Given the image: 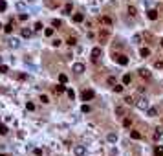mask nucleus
I'll use <instances>...</instances> for the list:
<instances>
[{"label": "nucleus", "instance_id": "40", "mask_svg": "<svg viewBox=\"0 0 163 156\" xmlns=\"http://www.w3.org/2000/svg\"><path fill=\"white\" fill-rule=\"evenodd\" d=\"M17 9H18V11H24V9H26V6H24L22 2H18V4H17Z\"/></svg>", "mask_w": 163, "mask_h": 156}, {"label": "nucleus", "instance_id": "2", "mask_svg": "<svg viewBox=\"0 0 163 156\" xmlns=\"http://www.w3.org/2000/svg\"><path fill=\"white\" fill-rule=\"evenodd\" d=\"M114 61H115L117 64H121V66H127V64H128V57L123 55V53H114Z\"/></svg>", "mask_w": 163, "mask_h": 156}, {"label": "nucleus", "instance_id": "43", "mask_svg": "<svg viewBox=\"0 0 163 156\" xmlns=\"http://www.w3.org/2000/svg\"><path fill=\"white\" fill-rule=\"evenodd\" d=\"M60 42H63V41H59V39H55V41H51V44H53V46H59Z\"/></svg>", "mask_w": 163, "mask_h": 156}, {"label": "nucleus", "instance_id": "8", "mask_svg": "<svg viewBox=\"0 0 163 156\" xmlns=\"http://www.w3.org/2000/svg\"><path fill=\"white\" fill-rule=\"evenodd\" d=\"M72 11H73V4L72 2H66L64 8H63V15H72Z\"/></svg>", "mask_w": 163, "mask_h": 156}, {"label": "nucleus", "instance_id": "3", "mask_svg": "<svg viewBox=\"0 0 163 156\" xmlns=\"http://www.w3.org/2000/svg\"><path fill=\"white\" fill-rule=\"evenodd\" d=\"M108 39H110V31H108V29H101V31H99V41H101V44H105Z\"/></svg>", "mask_w": 163, "mask_h": 156}, {"label": "nucleus", "instance_id": "1", "mask_svg": "<svg viewBox=\"0 0 163 156\" xmlns=\"http://www.w3.org/2000/svg\"><path fill=\"white\" fill-rule=\"evenodd\" d=\"M136 107L139 108V110H147L150 105H149V99L145 95H141V97H137V101H136Z\"/></svg>", "mask_w": 163, "mask_h": 156}, {"label": "nucleus", "instance_id": "38", "mask_svg": "<svg viewBox=\"0 0 163 156\" xmlns=\"http://www.w3.org/2000/svg\"><path fill=\"white\" fill-rule=\"evenodd\" d=\"M59 81H60V83H66V81H68V77H66L64 73H60V75H59Z\"/></svg>", "mask_w": 163, "mask_h": 156}, {"label": "nucleus", "instance_id": "22", "mask_svg": "<svg viewBox=\"0 0 163 156\" xmlns=\"http://www.w3.org/2000/svg\"><path fill=\"white\" fill-rule=\"evenodd\" d=\"M161 136H163V130H161V129H156V132H154V140L158 142V140L161 138Z\"/></svg>", "mask_w": 163, "mask_h": 156}, {"label": "nucleus", "instance_id": "4", "mask_svg": "<svg viewBox=\"0 0 163 156\" xmlns=\"http://www.w3.org/2000/svg\"><path fill=\"white\" fill-rule=\"evenodd\" d=\"M73 152H75V156H84L86 154V147L84 145H75L73 147Z\"/></svg>", "mask_w": 163, "mask_h": 156}, {"label": "nucleus", "instance_id": "33", "mask_svg": "<svg viewBox=\"0 0 163 156\" xmlns=\"http://www.w3.org/2000/svg\"><path fill=\"white\" fill-rule=\"evenodd\" d=\"M130 125H132V121H130L128 118H125V120H123V127H125V129H128Z\"/></svg>", "mask_w": 163, "mask_h": 156}, {"label": "nucleus", "instance_id": "26", "mask_svg": "<svg viewBox=\"0 0 163 156\" xmlns=\"http://www.w3.org/2000/svg\"><path fill=\"white\" fill-rule=\"evenodd\" d=\"M123 101H125L127 105H136V101H134V97H130V95H127V97H125Z\"/></svg>", "mask_w": 163, "mask_h": 156}, {"label": "nucleus", "instance_id": "31", "mask_svg": "<svg viewBox=\"0 0 163 156\" xmlns=\"http://www.w3.org/2000/svg\"><path fill=\"white\" fill-rule=\"evenodd\" d=\"M7 9V4H6V0H0V11H6Z\"/></svg>", "mask_w": 163, "mask_h": 156}, {"label": "nucleus", "instance_id": "17", "mask_svg": "<svg viewBox=\"0 0 163 156\" xmlns=\"http://www.w3.org/2000/svg\"><path fill=\"white\" fill-rule=\"evenodd\" d=\"M106 83H108V86H112V88L117 85V81H115V77H114V75H110V77H108V79H106Z\"/></svg>", "mask_w": 163, "mask_h": 156}, {"label": "nucleus", "instance_id": "34", "mask_svg": "<svg viewBox=\"0 0 163 156\" xmlns=\"http://www.w3.org/2000/svg\"><path fill=\"white\" fill-rule=\"evenodd\" d=\"M68 44H70V46H75V44H77V39H75V37H70V39H68Z\"/></svg>", "mask_w": 163, "mask_h": 156}, {"label": "nucleus", "instance_id": "10", "mask_svg": "<svg viewBox=\"0 0 163 156\" xmlns=\"http://www.w3.org/2000/svg\"><path fill=\"white\" fill-rule=\"evenodd\" d=\"M33 35V29H29V28H22V37L24 39H29Z\"/></svg>", "mask_w": 163, "mask_h": 156}, {"label": "nucleus", "instance_id": "15", "mask_svg": "<svg viewBox=\"0 0 163 156\" xmlns=\"http://www.w3.org/2000/svg\"><path fill=\"white\" fill-rule=\"evenodd\" d=\"M147 114L150 116V118H154V116H158V108H154V107H149V108H147Z\"/></svg>", "mask_w": 163, "mask_h": 156}, {"label": "nucleus", "instance_id": "25", "mask_svg": "<svg viewBox=\"0 0 163 156\" xmlns=\"http://www.w3.org/2000/svg\"><path fill=\"white\" fill-rule=\"evenodd\" d=\"M139 53H141V57H149V55H150V50H149V48H141Z\"/></svg>", "mask_w": 163, "mask_h": 156}, {"label": "nucleus", "instance_id": "16", "mask_svg": "<svg viewBox=\"0 0 163 156\" xmlns=\"http://www.w3.org/2000/svg\"><path fill=\"white\" fill-rule=\"evenodd\" d=\"M132 83V75L130 73H125L123 75V85H130Z\"/></svg>", "mask_w": 163, "mask_h": 156}, {"label": "nucleus", "instance_id": "11", "mask_svg": "<svg viewBox=\"0 0 163 156\" xmlns=\"http://www.w3.org/2000/svg\"><path fill=\"white\" fill-rule=\"evenodd\" d=\"M53 90H55V94H63V92H66V86H64V83H60V85H57Z\"/></svg>", "mask_w": 163, "mask_h": 156}, {"label": "nucleus", "instance_id": "14", "mask_svg": "<svg viewBox=\"0 0 163 156\" xmlns=\"http://www.w3.org/2000/svg\"><path fill=\"white\" fill-rule=\"evenodd\" d=\"M139 75L145 77V79H150V72H149L147 68H141V70H139Z\"/></svg>", "mask_w": 163, "mask_h": 156}, {"label": "nucleus", "instance_id": "49", "mask_svg": "<svg viewBox=\"0 0 163 156\" xmlns=\"http://www.w3.org/2000/svg\"><path fill=\"white\" fill-rule=\"evenodd\" d=\"M0 29H2V24H0Z\"/></svg>", "mask_w": 163, "mask_h": 156}, {"label": "nucleus", "instance_id": "28", "mask_svg": "<svg viewBox=\"0 0 163 156\" xmlns=\"http://www.w3.org/2000/svg\"><path fill=\"white\" fill-rule=\"evenodd\" d=\"M101 20H103L106 26H112V18H108V17H101Z\"/></svg>", "mask_w": 163, "mask_h": 156}, {"label": "nucleus", "instance_id": "46", "mask_svg": "<svg viewBox=\"0 0 163 156\" xmlns=\"http://www.w3.org/2000/svg\"><path fill=\"white\" fill-rule=\"evenodd\" d=\"M156 68H163V63L161 61H156Z\"/></svg>", "mask_w": 163, "mask_h": 156}, {"label": "nucleus", "instance_id": "23", "mask_svg": "<svg viewBox=\"0 0 163 156\" xmlns=\"http://www.w3.org/2000/svg\"><path fill=\"white\" fill-rule=\"evenodd\" d=\"M4 31H6V33H11V31H13V22H7V24L4 26Z\"/></svg>", "mask_w": 163, "mask_h": 156}, {"label": "nucleus", "instance_id": "13", "mask_svg": "<svg viewBox=\"0 0 163 156\" xmlns=\"http://www.w3.org/2000/svg\"><path fill=\"white\" fill-rule=\"evenodd\" d=\"M141 41H143V35H141V33H136V35L132 37V42H134V44H139Z\"/></svg>", "mask_w": 163, "mask_h": 156}, {"label": "nucleus", "instance_id": "24", "mask_svg": "<svg viewBox=\"0 0 163 156\" xmlns=\"http://www.w3.org/2000/svg\"><path fill=\"white\" fill-rule=\"evenodd\" d=\"M7 134V127L4 123H0V136H6Z\"/></svg>", "mask_w": 163, "mask_h": 156}, {"label": "nucleus", "instance_id": "6", "mask_svg": "<svg viewBox=\"0 0 163 156\" xmlns=\"http://www.w3.org/2000/svg\"><path fill=\"white\" fill-rule=\"evenodd\" d=\"M94 97H95L94 90H84L83 92V101H90V99H94Z\"/></svg>", "mask_w": 163, "mask_h": 156}, {"label": "nucleus", "instance_id": "9", "mask_svg": "<svg viewBox=\"0 0 163 156\" xmlns=\"http://www.w3.org/2000/svg\"><path fill=\"white\" fill-rule=\"evenodd\" d=\"M147 17L150 18V20H156V18H158V11L156 9H149L147 11Z\"/></svg>", "mask_w": 163, "mask_h": 156}, {"label": "nucleus", "instance_id": "21", "mask_svg": "<svg viewBox=\"0 0 163 156\" xmlns=\"http://www.w3.org/2000/svg\"><path fill=\"white\" fill-rule=\"evenodd\" d=\"M115 114H117V116H123V114H125V107L117 105V107H115Z\"/></svg>", "mask_w": 163, "mask_h": 156}, {"label": "nucleus", "instance_id": "47", "mask_svg": "<svg viewBox=\"0 0 163 156\" xmlns=\"http://www.w3.org/2000/svg\"><path fill=\"white\" fill-rule=\"evenodd\" d=\"M159 44H161V46H163V39H161V41H159Z\"/></svg>", "mask_w": 163, "mask_h": 156}, {"label": "nucleus", "instance_id": "5", "mask_svg": "<svg viewBox=\"0 0 163 156\" xmlns=\"http://www.w3.org/2000/svg\"><path fill=\"white\" fill-rule=\"evenodd\" d=\"M72 70H73L77 75H81V73L84 72V64H83V63H75V64L72 66Z\"/></svg>", "mask_w": 163, "mask_h": 156}, {"label": "nucleus", "instance_id": "37", "mask_svg": "<svg viewBox=\"0 0 163 156\" xmlns=\"http://www.w3.org/2000/svg\"><path fill=\"white\" fill-rule=\"evenodd\" d=\"M123 88H125V85H115V86H114L115 92H123Z\"/></svg>", "mask_w": 163, "mask_h": 156}, {"label": "nucleus", "instance_id": "44", "mask_svg": "<svg viewBox=\"0 0 163 156\" xmlns=\"http://www.w3.org/2000/svg\"><path fill=\"white\" fill-rule=\"evenodd\" d=\"M26 108H28V110H33V108H35V105H33V103H28V105H26Z\"/></svg>", "mask_w": 163, "mask_h": 156}, {"label": "nucleus", "instance_id": "27", "mask_svg": "<svg viewBox=\"0 0 163 156\" xmlns=\"http://www.w3.org/2000/svg\"><path fill=\"white\" fill-rule=\"evenodd\" d=\"M9 46H11V48H18V39H15V37H13L11 41H9Z\"/></svg>", "mask_w": 163, "mask_h": 156}, {"label": "nucleus", "instance_id": "12", "mask_svg": "<svg viewBox=\"0 0 163 156\" xmlns=\"http://www.w3.org/2000/svg\"><path fill=\"white\" fill-rule=\"evenodd\" d=\"M83 20H84V15H83V13H75V15H73V22L79 24V22H83Z\"/></svg>", "mask_w": 163, "mask_h": 156}, {"label": "nucleus", "instance_id": "35", "mask_svg": "<svg viewBox=\"0 0 163 156\" xmlns=\"http://www.w3.org/2000/svg\"><path fill=\"white\" fill-rule=\"evenodd\" d=\"M7 72H9V68L6 64H0V73H7Z\"/></svg>", "mask_w": 163, "mask_h": 156}, {"label": "nucleus", "instance_id": "20", "mask_svg": "<svg viewBox=\"0 0 163 156\" xmlns=\"http://www.w3.org/2000/svg\"><path fill=\"white\" fill-rule=\"evenodd\" d=\"M128 15H130V17H136V15H137L136 6H128Z\"/></svg>", "mask_w": 163, "mask_h": 156}, {"label": "nucleus", "instance_id": "36", "mask_svg": "<svg viewBox=\"0 0 163 156\" xmlns=\"http://www.w3.org/2000/svg\"><path fill=\"white\" fill-rule=\"evenodd\" d=\"M40 101H42L44 105H48V103H50V97H48V95H40Z\"/></svg>", "mask_w": 163, "mask_h": 156}, {"label": "nucleus", "instance_id": "32", "mask_svg": "<svg viewBox=\"0 0 163 156\" xmlns=\"http://www.w3.org/2000/svg\"><path fill=\"white\" fill-rule=\"evenodd\" d=\"M44 35H46V37H51V35H53V28H46V29H44Z\"/></svg>", "mask_w": 163, "mask_h": 156}, {"label": "nucleus", "instance_id": "30", "mask_svg": "<svg viewBox=\"0 0 163 156\" xmlns=\"http://www.w3.org/2000/svg\"><path fill=\"white\" fill-rule=\"evenodd\" d=\"M51 26H53V28H60V26H63V22L55 18V20H51Z\"/></svg>", "mask_w": 163, "mask_h": 156}, {"label": "nucleus", "instance_id": "18", "mask_svg": "<svg viewBox=\"0 0 163 156\" xmlns=\"http://www.w3.org/2000/svg\"><path fill=\"white\" fill-rule=\"evenodd\" d=\"M154 156H163V147L156 145V147H154Z\"/></svg>", "mask_w": 163, "mask_h": 156}, {"label": "nucleus", "instance_id": "41", "mask_svg": "<svg viewBox=\"0 0 163 156\" xmlns=\"http://www.w3.org/2000/svg\"><path fill=\"white\" fill-rule=\"evenodd\" d=\"M28 17H29V15H26V13H22V15H20V17H18V18H20V20H22V22H24V20H28Z\"/></svg>", "mask_w": 163, "mask_h": 156}, {"label": "nucleus", "instance_id": "29", "mask_svg": "<svg viewBox=\"0 0 163 156\" xmlns=\"http://www.w3.org/2000/svg\"><path fill=\"white\" fill-rule=\"evenodd\" d=\"M108 142H117V134L110 132V134H108Z\"/></svg>", "mask_w": 163, "mask_h": 156}, {"label": "nucleus", "instance_id": "45", "mask_svg": "<svg viewBox=\"0 0 163 156\" xmlns=\"http://www.w3.org/2000/svg\"><path fill=\"white\" fill-rule=\"evenodd\" d=\"M83 112H90V107L88 105H83Z\"/></svg>", "mask_w": 163, "mask_h": 156}, {"label": "nucleus", "instance_id": "42", "mask_svg": "<svg viewBox=\"0 0 163 156\" xmlns=\"http://www.w3.org/2000/svg\"><path fill=\"white\" fill-rule=\"evenodd\" d=\"M33 29H37V31H40V29H42V24H40V22H37V24H35V28H33Z\"/></svg>", "mask_w": 163, "mask_h": 156}, {"label": "nucleus", "instance_id": "19", "mask_svg": "<svg viewBox=\"0 0 163 156\" xmlns=\"http://www.w3.org/2000/svg\"><path fill=\"white\" fill-rule=\"evenodd\" d=\"M130 138H132V140H141V132L132 130V132H130Z\"/></svg>", "mask_w": 163, "mask_h": 156}, {"label": "nucleus", "instance_id": "48", "mask_svg": "<svg viewBox=\"0 0 163 156\" xmlns=\"http://www.w3.org/2000/svg\"><path fill=\"white\" fill-rule=\"evenodd\" d=\"M0 64H2V57H0Z\"/></svg>", "mask_w": 163, "mask_h": 156}, {"label": "nucleus", "instance_id": "39", "mask_svg": "<svg viewBox=\"0 0 163 156\" xmlns=\"http://www.w3.org/2000/svg\"><path fill=\"white\" fill-rule=\"evenodd\" d=\"M66 94H68V97H70V99L73 101V97H75V92H73V90H66Z\"/></svg>", "mask_w": 163, "mask_h": 156}, {"label": "nucleus", "instance_id": "7", "mask_svg": "<svg viewBox=\"0 0 163 156\" xmlns=\"http://www.w3.org/2000/svg\"><path fill=\"white\" fill-rule=\"evenodd\" d=\"M90 55H92V61H94V63H97V59L101 57V48H99V46H95V48L92 50V53H90Z\"/></svg>", "mask_w": 163, "mask_h": 156}, {"label": "nucleus", "instance_id": "50", "mask_svg": "<svg viewBox=\"0 0 163 156\" xmlns=\"http://www.w3.org/2000/svg\"><path fill=\"white\" fill-rule=\"evenodd\" d=\"M0 156H6V154H0Z\"/></svg>", "mask_w": 163, "mask_h": 156}]
</instances>
